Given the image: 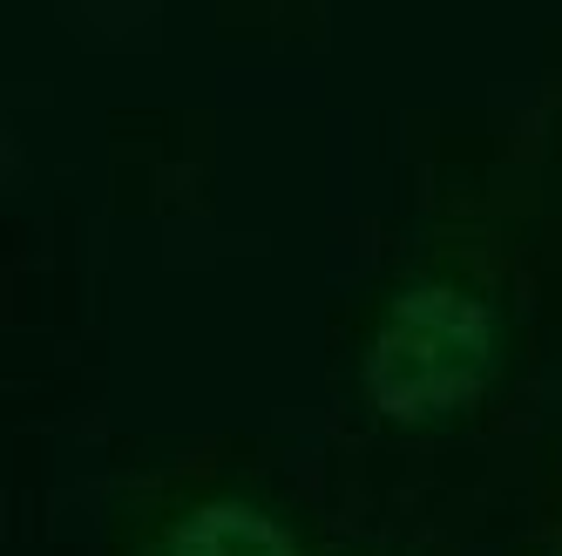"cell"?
I'll return each mask as SVG.
<instances>
[{
	"mask_svg": "<svg viewBox=\"0 0 562 556\" xmlns=\"http://www.w3.org/2000/svg\"><path fill=\"white\" fill-rule=\"evenodd\" d=\"M495 374L488 305L454 286H414L386 305L367 346V401L393 421H440L468 408Z\"/></svg>",
	"mask_w": 562,
	"mask_h": 556,
	"instance_id": "6da1fadb",
	"label": "cell"
},
{
	"mask_svg": "<svg viewBox=\"0 0 562 556\" xmlns=\"http://www.w3.org/2000/svg\"><path fill=\"white\" fill-rule=\"evenodd\" d=\"M164 556H299V549L251 502H211V509L183 515Z\"/></svg>",
	"mask_w": 562,
	"mask_h": 556,
	"instance_id": "7a4b0ae2",
	"label": "cell"
}]
</instances>
